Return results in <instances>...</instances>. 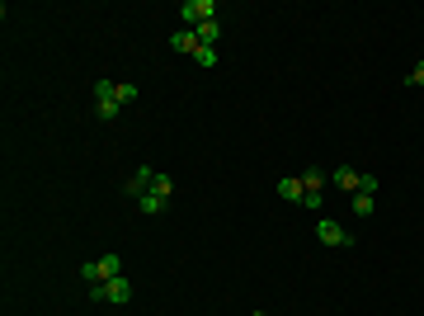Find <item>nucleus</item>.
I'll use <instances>...</instances> for the list:
<instances>
[{
  "label": "nucleus",
  "mask_w": 424,
  "mask_h": 316,
  "mask_svg": "<svg viewBox=\"0 0 424 316\" xmlns=\"http://www.w3.org/2000/svg\"><path fill=\"white\" fill-rule=\"evenodd\" d=\"M90 302H118V307H128V302H133V284H128V279L95 284V288H90Z\"/></svg>",
  "instance_id": "obj_1"
},
{
  "label": "nucleus",
  "mask_w": 424,
  "mask_h": 316,
  "mask_svg": "<svg viewBox=\"0 0 424 316\" xmlns=\"http://www.w3.org/2000/svg\"><path fill=\"white\" fill-rule=\"evenodd\" d=\"M180 19H184L189 28L212 24V19H217V0H184V5H180Z\"/></svg>",
  "instance_id": "obj_2"
},
{
  "label": "nucleus",
  "mask_w": 424,
  "mask_h": 316,
  "mask_svg": "<svg viewBox=\"0 0 424 316\" xmlns=\"http://www.w3.org/2000/svg\"><path fill=\"white\" fill-rule=\"evenodd\" d=\"M316 241H320V245H330V250H335V245H354V236H349L335 217H320V222H316Z\"/></svg>",
  "instance_id": "obj_3"
},
{
  "label": "nucleus",
  "mask_w": 424,
  "mask_h": 316,
  "mask_svg": "<svg viewBox=\"0 0 424 316\" xmlns=\"http://www.w3.org/2000/svg\"><path fill=\"white\" fill-rule=\"evenodd\" d=\"M330 185L354 198V194L363 189V170H354V165H335V170H330Z\"/></svg>",
  "instance_id": "obj_4"
},
{
  "label": "nucleus",
  "mask_w": 424,
  "mask_h": 316,
  "mask_svg": "<svg viewBox=\"0 0 424 316\" xmlns=\"http://www.w3.org/2000/svg\"><path fill=\"white\" fill-rule=\"evenodd\" d=\"M151 180H156V170H151V165H137L133 175H128V185H123V194H128V198H142V194H146V189H151Z\"/></svg>",
  "instance_id": "obj_5"
},
{
  "label": "nucleus",
  "mask_w": 424,
  "mask_h": 316,
  "mask_svg": "<svg viewBox=\"0 0 424 316\" xmlns=\"http://www.w3.org/2000/svg\"><path fill=\"white\" fill-rule=\"evenodd\" d=\"M278 198H283V203H302V198H307L302 175H283V180H278Z\"/></svg>",
  "instance_id": "obj_6"
},
{
  "label": "nucleus",
  "mask_w": 424,
  "mask_h": 316,
  "mask_svg": "<svg viewBox=\"0 0 424 316\" xmlns=\"http://www.w3.org/2000/svg\"><path fill=\"white\" fill-rule=\"evenodd\" d=\"M170 48H175V53H198V33H193V28H175V33H170Z\"/></svg>",
  "instance_id": "obj_7"
},
{
  "label": "nucleus",
  "mask_w": 424,
  "mask_h": 316,
  "mask_svg": "<svg viewBox=\"0 0 424 316\" xmlns=\"http://www.w3.org/2000/svg\"><path fill=\"white\" fill-rule=\"evenodd\" d=\"M349 208H354V217H372V208H377V194H368V189H358V194L349 198Z\"/></svg>",
  "instance_id": "obj_8"
},
{
  "label": "nucleus",
  "mask_w": 424,
  "mask_h": 316,
  "mask_svg": "<svg viewBox=\"0 0 424 316\" xmlns=\"http://www.w3.org/2000/svg\"><path fill=\"white\" fill-rule=\"evenodd\" d=\"M137 208L146 212V217H160V212L170 208V198H160V194H151V189H146V194H142V198H137Z\"/></svg>",
  "instance_id": "obj_9"
},
{
  "label": "nucleus",
  "mask_w": 424,
  "mask_h": 316,
  "mask_svg": "<svg viewBox=\"0 0 424 316\" xmlns=\"http://www.w3.org/2000/svg\"><path fill=\"white\" fill-rule=\"evenodd\" d=\"M99 274H104V284L108 279H123V255H113V250L99 255Z\"/></svg>",
  "instance_id": "obj_10"
},
{
  "label": "nucleus",
  "mask_w": 424,
  "mask_h": 316,
  "mask_svg": "<svg viewBox=\"0 0 424 316\" xmlns=\"http://www.w3.org/2000/svg\"><path fill=\"white\" fill-rule=\"evenodd\" d=\"M193 33H198V43H203V48H217V38H222V19H212V24H198Z\"/></svg>",
  "instance_id": "obj_11"
},
{
  "label": "nucleus",
  "mask_w": 424,
  "mask_h": 316,
  "mask_svg": "<svg viewBox=\"0 0 424 316\" xmlns=\"http://www.w3.org/2000/svg\"><path fill=\"white\" fill-rule=\"evenodd\" d=\"M95 113H99L104 123H118V118H123V104H118V100H95Z\"/></svg>",
  "instance_id": "obj_12"
},
{
  "label": "nucleus",
  "mask_w": 424,
  "mask_h": 316,
  "mask_svg": "<svg viewBox=\"0 0 424 316\" xmlns=\"http://www.w3.org/2000/svg\"><path fill=\"white\" fill-rule=\"evenodd\" d=\"M302 185H307V194H320V189L330 185V175H325V170H316V165H311V170L302 175Z\"/></svg>",
  "instance_id": "obj_13"
},
{
  "label": "nucleus",
  "mask_w": 424,
  "mask_h": 316,
  "mask_svg": "<svg viewBox=\"0 0 424 316\" xmlns=\"http://www.w3.org/2000/svg\"><path fill=\"white\" fill-rule=\"evenodd\" d=\"M151 194H160V198H170V194H175V180H170L165 170H156V180H151Z\"/></svg>",
  "instance_id": "obj_14"
},
{
  "label": "nucleus",
  "mask_w": 424,
  "mask_h": 316,
  "mask_svg": "<svg viewBox=\"0 0 424 316\" xmlns=\"http://www.w3.org/2000/svg\"><path fill=\"white\" fill-rule=\"evenodd\" d=\"M80 279H85L90 288H95V284H104V274H99V260H85V264H80Z\"/></svg>",
  "instance_id": "obj_15"
},
{
  "label": "nucleus",
  "mask_w": 424,
  "mask_h": 316,
  "mask_svg": "<svg viewBox=\"0 0 424 316\" xmlns=\"http://www.w3.org/2000/svg\"><path fill=\"white\" fill-rule=\"evenodd\" d=\"M193 62H198L203 71H212V66H217V48H203V43H198V53H193Z\"/></svg>",
  "instance_id": "obj_16"
},
{
  "label": "nucleus",
  "mask_w": 424,
  "mask_h": 316,
  "mask_svg": "<svg viewBox=\"0 0 424 316\" xmlns=\"http://www.w3.org/2000/svg\"><path fill=\"white\" fill-rule=\"evenodd\" d=\"M113 100H118V104L128 109V104H133V100H137V85H128V80H123V85L113 90Z\"/></svg>",
  "instance_id": "obj_17"
},
{
  "label": "nucleus",
  "mask_w": 424,
  "mask_h": 316,
  "mask_svg": "<svg viewBox=\"0 0 424 316\" xmlns=\"http://www.w3.org/2000/svg\"><path fill=\"white\" fill-rule=\"evenodd\" d=\"M113 90H118V80H95V100H113Z\"/></svg>",
  "instance_id": "obj_18"
},
{
  "label": "nucleus",
  "mask_w": 424,
  "mask_h": 316,
  "mask_svg": "<svg viewBox=\"0 0 424 316\" xmlns=\"http://www.w3.org/2000/svg\"><path fill=\"white\" fill-rule=\"evenodd\" d=\"M410 85H424V62L415 66V71H410Z\"/></svg>",
  "instance_id": "obj_19"
}]
</instances>
